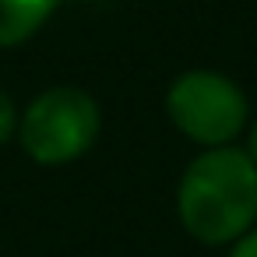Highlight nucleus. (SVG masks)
I'll use <instances>...</instances> for the list:
<instances>
[{
  "label": "nucleus",
  "instance_id": "obj_3",
  "mask_svg": "<svg viewBox=\"0 0 257 257\" xmlns=\"http://www.w3.org/2000/svg\"><path fill=\"white\" fill-rule=\"evenodd\" d=\"M102 131V109L95 95L74 85H53L39 92L18 116V141L39 166H67L81 159Z\"/></svg>",
  "mask_w": 257,
  "mask_h": 257
},
{
  "label": "nucleus",
  "instance_id": "obj_2",
  "mask_svg": "<svg viewBox=\"0 0 257 257\" xmlns=\"http://www.w3.org/2000/svg\"><path fill=\"white\" fill-rule=\"evenodd\" d=\"M166 116L169 123L201 148H225L250 123L246 92L222 71L194 67L169 81L166 88Z\"/></svg>",
  "mask_w": 257,
  "mask_h": 257
},
{
  "label": "nucleus",
  "instance_id": "obj_5",
  "mask_svg": "<svg viewBox=\"0 0 257 257\" xmlns=\"http://www.w3.org/2000/svg\"><path fill=\"white\" fill-rule=\"evenodd\" d=\"M18 106H15V99L4 92V88H0V145H4V141H11L15 134H18Z\"/></svg>",
  "mask_w": 257,
  "mask_h": 257
},
{
  "label": "nucleus",
  "instance_id": "obj_7",
  "mask_svg": "<svg viewBox=\"0 0 257 257\" xmlns=\"http://www.w3.org/2000/svg\"><path fill=\"white\" fill-rule=\"evenodd\" d=\"M246 155L257 162V116L246 123Z\"/></svg>",
  "mask_w": 257,
  "mask_h": 257
},
{
  "label": "nucleus",
  "instance_id": "obj_4",
  "mask_svg": "<svg viewBox=\"0 0 257 257\" xmlns=\"http://www.w3.org/2000/svg\"><path fill=\"white\" fill-rule=\"evenodd\" d=\"M60 8V0H0V50L29 43Z\"/></svg>",
  "mask_w": 257,
  "mask_h": 257
},
{
  "label": "nucleus",
  "instance_id": "obj_6",
  "mask_svg": "<svg viewBox=\"0 0 257 257\" xmlns=\"http://www.w3.org/2000/svg\"><path fill=\"white\" fill-rule=\"evenodd\" d=\"M229 257H257V225L243 232L236 243H229Z\"/></svg>",
  "mask_w": 257,
  "mask_h": 257
},
{
  "label": "nucleus",
  "instance_id": "obj_1",
  "mask_svg": "<svg viewBox=\"0 0 257 257\" xmlns=\"http://www.w3.org/2000/svg\"><path fill=\"white\" fill-rule=\"evenodd\" d=\"M176 215L190 239L229 246L257 225V162L239 145L201 148L180 183Z\"/></svg>",
  "mask_w": 257,
  "mask_h": 257
}]
</instances>
